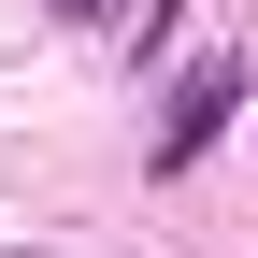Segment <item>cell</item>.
<instances>
[{
  "label": "cell",
  "instance_id": "cell-1",
  "mask_svg": "<svg viewBox=\"0 0 258 258\" xmlns=\"http://www.w3.org/2000/svg\"><path fill=\"white\" fill-rule=\"evenodd\" d=\"M230 101H244V57H201V72L172 86V115H158V172H186V158L230 129Z\"/></svg>",
  "mask_w": 258,
  "mask_h": 258
},
{
  "label": "cell",
  "instance_id": "cell-2",
  "mask_svg": "<svg viewBox=\"0 0 258 258\" xmlns=\"http://www.w3.org/2000/svg\"><path fill=\"white\" fill-rule=\"evenodd\" d=\"M172 15H186V0H144V29H129V43H144V57H158V43H172Z\"/></svg>",
  "mask_w": 258,
  "mask_h": 258
},
{
  "label": "cell",
  "instance_id": "cell-3",
  "mask_svg": "<svg viewBox=\"0 0 258 258\" xmlns=\"http://www.w3.org/2000/svg\"><path fill=\"white\" fill-rule=\"evenodd\" d=\"M57 15H129V0H57Z\"/></svg>",
  "mask_w": 258,
  "mask_h": 258
}]
</instances>
